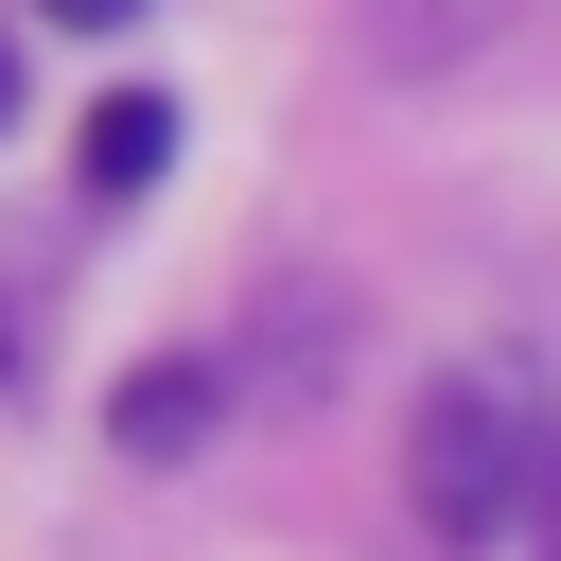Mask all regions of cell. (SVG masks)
Segmentation results:
<instances>
[{
	"mask_svg": "<svg viewBox=\"0 0 561 561\" xmlns=\"http://www.w3.org/2000/svg\"><path fill=\"white\" fill-rule=\"evenodd\" d=\"M543 456H561V421H543V368H456V386H421V438H403V491H421V543L438 561H473V543H508V508L543 491Z\"/></svg>",
	"mask_w": 561,
	"mask_h": 561,
	"instance_id": "6da1fadb",
	"label": "cell"
},
{
	"mask_svg": "<svg viewBox=\"0 0 561 561\" xmlns=\"http://www.w3.org/2000/svg\"><path fill=\"white\" fill-rule=\"evenodd\" d=\"M158 158H175V105H158V88L88 105V193H158Z\"/></svg>",
	"mask_w": 561,
	"mask_h": 561,
	"instance_id": "7a4b0ae2",
	"label": "cell"
},
{
	"mask_svg": "<svg viewBox=\"0 0 561 561\" xmlns=\"http://www.w3.org/2000/svg\"><path fill=\"white\" fill-rule=\"evenodd\" d=\"M53 18H70V35H123V18H140V0H53Z\"/></svg>",
	"mask_w": 561,
	"mask_h": 561,
	"instance_id": "277c9868",
	"label": "cell"
},
{
	"mask_svg": "<svg viewBox=\"0 0 561 561\" xmlns=\"http://www.w3.org/2000/svg\"><path fill=\"white\" fill-rule=\"evenodd\" d=\"M105 438H123V456H193V438H210V368H140V386L105 403Z\"/></svg>",
	"mask_w": 561,
	"mask_h": 561,
	"instance_id": "3957f363",
	"label": "cell"
},
{
	"mask_svg": "<svg viewBox=\"0 0 561 561\" xmlns=\"http://www.w3.org/2000/svg\"><path fill=\"white\" fill-rule=\"evenodd\" d=\"M0 88H18V70H0Z\"/></svg>",
	"mask_w": 561,
	"mask_h": 561,
	"instance_id": "5b68a950",
	"label": "cell"
}]
</instances>
